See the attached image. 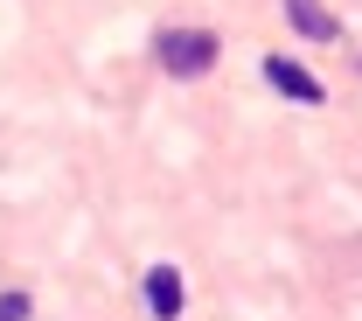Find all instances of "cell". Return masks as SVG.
Returning a JSON list of instances; mask_svg holds the SVG:
<instances>
[{
    "label": "cell",
    "mask_w": 362,
    "mask_h": 321,
    "mask_svg": "<svg viewBox=\"0 0 362 321\" xmlns=\"http://www.w3.org/2000/svg\"><path fill=\"white\" fill-rule=\"evenodd\" d=\"M153 56H160L168 77H202V70L216 63V35H209V28H168V35L153 43Z\"/></svg>",
    "instance_id": "6da1fadb"
},
{
    "label": "cell",
    "mask_w": 362,
    "mask_h": 321,
    "mask_svg": "<svg viewBox=\"0 0 362 321\" xmlns=\"http://www.w3.org/2000/svg\"><path fill=\"white\" fill-rule=\"evenodd\" d=\"M265 84H272V91H286L293 105H320V98H327V91H320V77H314V70H300L293 56H265Z\"/></svg>",
    "instance_id": "7a4b0ae2"
},
{
    "label": "cell",
    "mask_w": 362,
    "mask_h": 321,
    "mask_svg": "<svg viewBox=\"0 0 362 321\" xmlns=\"http://www.w3.org/2000/svg\"><path fill=\"white\" fill-rule=\"evenodd\" d=\"M181 273L175 266H146V315L153 321H181Z\"/></svg>",
    "instance_id": "3957f363"
},
{
    "label": "cell",
    "mask_w": 362,
    "mask_h": 321,
    "mask_svg": "<svg viewBox=\"0 0 362 321\" xmlns=\"http://www.w3.org/2000/svg\"><path fill=\"white\" fill-rule=\"evenodd\" d=\"M286 21H293L307 43H341V21H334L320 0H286Z\"/></svg>",
    "instance_id": "277c9868"
},
{
    "label": "cell",
    "mask_w": 362,
    "mask_h": 321,
    "mask_svg": "<svg viewBox=\"0 0 362 321\" xmlns=\"http://www.w3.org/2000/svg\"><path fill=\"white\" fill-rule=\"evenodd\" d=\"M0 321H28V293H0Z\"/></svg>",
    "instance_id": "5b68a950"
}]
</instances>
